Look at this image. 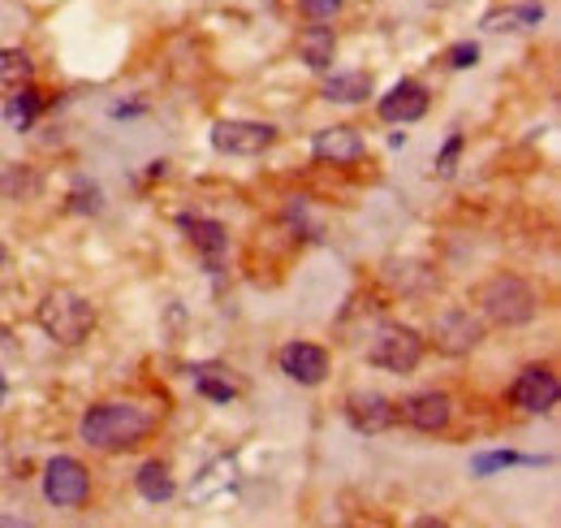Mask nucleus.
I'll return each instance as SVG.
<instances>
[{
	"instance_id": "f8f14e48",
	"label": "nucleus",
	"mask_w": 561,
	"mask_h": 528,
	"mask_svg": "<svg viewBox=\"0 0 561 528\" xmlns=\"http://www.w3.org/2000/svg\"><path fill=\"white\" fill-rule=\"evenodd\" d=\"M398 420H406L419 433H441L453 420V398L446 391H419V395H411L398 407Z\"/></svg>"
},
{
	"instance_id": "9d476101",
	"label": "nucleus",
	"mask_w": 561,
	"mask_h": 528,
	"mask_svg": "<svg viewBox=\"0 0 561 528\" xmlns=\"http://www.w3.org/2000/svg\"><path fill=\"white\" fill-rule=\"evenodd\" d=\"M277 369L294 382V386H320L329 377V351L316 343H285L277 356Z\"/></svg>"
},
{
	"instance_id": "9b49d317",
	"label": "nucleus",
	"mask_w": 561,
	"mask_h": 528,
	"mask_svg": "<svg viewBox=\"0 0 561 528\" xmlns=\"http://www.w3.org/2000/svg\"><path fill=\"white\" fill-rule=\"evenodd\" d=\"M558 377H553V369H545V364H532V369H523L519 377H514V386H510V403L514 407H523V411H553L558 407Z\"/></svg>"
},
{
	"instance_id": "c85d7f7f",
	"label": "nucleus",
	"mask_w": 561,
	"mask_h": 528,
	"mask_svg": "<svg viewBox=\"0 0 561 528\" xmlns=\"http://www.w3.org/2000/svg\"><path fill=\"white\" fill-rule=\"evenodd\" d=\"M4 398H9V382H4V373H0V407H4Z\"/></svg>"
},
{
	"instance_id": "1a4fd4ad",
	"label": "nucleus",
	"mask_w": 561,
	"mask_h": 528,
	"mask_svg": "<svg viewBox=\"0 0 561 528\" xmlns=\"http://www.w3.org/2000/svg\"><path fill=\"white\" fill-rule=\"evenodd\" d=\"M376 113H380V122H389V127H411V122H419V118L428 113V87L415 83V79H402V83H393V87L380 96Z\"/></svg>"
},
{
	"instance_id": "aec40b11",
	"label": "nucleus",
	"mask_w": 561,
	"mask_h": 528,
	"mask_svg": "<svg viewBox=\"0 0 561 528\" xmlns=\"http://www.w3.org/2000/svg\"><path fill=\"white\" fill-rule=\"evenodd\" d=\"M329 105H363L367 96H371V74H363V70H350V74H333L329 83H325V92H320Z\"/></svg>"
},
{
	"instance_id": "5701e85b",
	"label": "nucleus",
	"mask_w": 561,
	"mask_h": 528,
	"mask_svg": "<svg viewBox=\"0 0 561 528\" xmlns=\"http://www.w3.org/2000/svg\"><path fill=\"white\" fill-rule=\"evenodd\" d=\"M35 191H39V178H35L26 165L0 169V195H4V200H31Z\"/></svg>"
},
{
	"instance_id": "f03ea898",
	"label": "nucleus",
	"mask_w": 561,
	"mask_h": 528,
	"mask_svg": "<svg viewBox=\"0 0 561 528\" xmlns=\"http://www.w3.org/2000/svg\"><path fill=\"white\" fill-rule=\"evenodd\" d=\"M35 321H39V329H44L57 347H83V343L92 338V329H96V308H92L78 290L57 286V290H48V295L39 299Z\"/></svg>"
},
{
	"instance_id": "a211bd4d",
	"label": "nucleus",
	"mask_w": 561,
	"mask_h": 528,
	"mask_svg": "<svg viewBox=\"0 0 561 528\" xmlns=\"http://www.w3.org/2000/svg\"><path fill=\"white\" fill-rule=\"evenodd\" d=\"M134 490H138V499L143 503H169L173 494H178V481H173V472H169V464H160V459H147V464H138V472H134Z\"/></svg>"
},
{
	"instance_id": "f3484780",
	"label": "nucleus",
	"mask_w": 561,
	"mask_h": 528,
	"mask_svg": "<svg viewBox=\"0 0 561 528\" xmlns=\"http://www.w3.org/2000/svg\"><path fill=\"white\" fill-rule=\"evenodd\" d=\"M298 57L307 61V70H316V74H325L329 65H333V57H337V35H333V26H303L298 31Z\"/></svg>"
},
{
	"instance_id": "393cba45",
	"label": "nucleus",
	"mask_w": 561,
	"mask_h": 528,
	"mask_svg": "<svg viewBox=\"0 0 561 528\" xmlns=\"http://www.w3.org/2000/svg\"><path fill=\"white\" fill-rule=\"evenodd\" d=\"M70 213H100L105 208V195H100V187L96 182H87V178H78L74 182V191H70V204H65Z\"/></svg>"
},
{
	"instance_id": "f257e3e1",
	"label": "nucleus",
	"mask_w": 561,
	"mask_h": 528,
	"mask_svg": "<svg viewBox=\"0 0 561 528\" xmlns=\"http://www.w3.org/2000/svg\"><path fill=\"white\" fill-rule=\"evenodd\" d=\"M151 416L143 411V407H134V403H96V407H87L83 411V420H78V433H83V442L92 446V451H100V455H121V451H134L147 433H151Z\"/></svg>"
},
{
	"instance_id": "39448f33",
	"label": "nucleus",
	"mask_w": 561,
	"mask_h": 528,
	"mask_svg": "<svg viewBox=\"0 0 561 528\" xmlns=\"http://www.w3.org/2000/svg\"><path fill=\"white\" fill-rule=\"evenodd\" d=\"M44 499L57 512H78L92 499V477L74 455H52L44 464Z\"/></svg>"
},
{
	"instance_id": "c756f323",
	"label": "nucleus",
	"mask_w": 561,
	"mask_h": 528,
	"mask_svg": "<svg viewBox=\"0 0 561 528\" xmlns=\"http://www.w3.org/2000/svg\"><path fill=\"white\" fill-rule=\"evenodd\" d=\"M4 268H9V248L0 243V273H4Z\"/></svg>"
},
{
	"instance_id": "0eeeda50",
	"label": "nucleus",
	"mask_w": 561,
	"mask_h": 528,
	"mask_svg": "<svg viewBox=\"0 0 561 528\" xmlns=\"http://www.w3.org/2000/svg\"><path fill=\"white\" fill-rule=\"evenodd\" d=\"M432 343H437V351L441 356H471L479 343H484V321L479 316H471L466 308H453L446 312L437 325H432Z\"/></svg>"
},
{
	"instance_id": "7ed1b4c3",
	"label": "nucleus",
	"mask_w": 561,
	"mask_h": 528,
	"mask_svg": "<svg viewBox=\"0 0 561 528\" xmlns=\"http://www.w3.org/2000/svg\"><path fill=\"white\" fill-rule=\"evenodd\" d=\"M475 308L492 321V325H527V321H536V312H540V299H536V290L523 281V277H514V273H492L488 281H479L475 286Z\"/></svg>"
},
{
	"instance_id": "6ab92c4d",
	"label": "nucleus",
	"mask_w": 561,
	"mask_h": 528,
	"mask_svg": "<svg viewBox=\"0 0 561 528\" xmlns=\"http://www.w3.org/2000/svg\"><path fill=\"white\" fill-rule=\"evenodd\" d=\"M191 382H195L199 395L212 398V403H233V398H237V382L229 377L224 364H195V369H191Z\"/></svg>"
},
{
	"instance_id": "b1692460",
	"label": "nucleus",
	"mask_w": 561,
	"mask_h": 528,
	"mask_svg": "<svg viewBox=\"0 0 561 528\" xmlns=\"http://www.w3.org/2000/svg\"><path fill=\"white\" fill-rule=\"evenodd\" d=\"M519 464H527V468H536V464H549V459H536V455H514V451H488V455H475V477H492L497 468H519Z\"/></svg>"
},
{
	"instance_id": "4be33fe9",
	"label": "nucleus",
	"mask_w": 561,
	"mask_h": 528,
	"mask_svg": "<svg viewBox=\"0 0 561 528\" xmlns=\"http://www.w3.org/2000/svg\"><path fill=\"white\" fill-rule=\"evenodd\" d=\"M35 79V61L22 48H0V92H13Z\"/></svg>"
},
{
	"instance_id": "423d86ee",
	"label": "nucleus",
	"mask_w": 561,
	"mask_h": 528,
	"mask_svg": "<svg viewBox=\"0 0 561 528\" xmlns=\"http://www.w3.org/2000/svg\"><path fill=\"white\" fill-rule=\"evenodd\" d=\"M208 139H212V147H217L221 156H259V152H268V147L277 143V127L229 118V122H217Z\"/></svg>"
},
{
	"instance_id": "4468645a",
	"label": "nucleus",
	"mask_w": 561,
	"mask_h": 528,
	"mask_svg": "<svg viewBox=\"0 0 561 528\" xmlns=\"http://www.w3.org/2000/svg\"><path fill=\"white\" fill-rule=\"evenodd\" d=\"M44 105H48V96L35 87V83H22V87H13L9 92V100H4V109H0V118H4V127L9 131H31L35 127V118L44 113Z\"/></svg>"
},
{
	"instance_id": "cd10ccee",
	"label": "nucleus",
	"mask_w": 561,
	"mask_h": 528,
	"mask_svg": "<svg viewBox=\"0 0 561 528\" xmlns=\"http://www.w3.org/2000/svg\"><path fill=\"white\" fill-rule=\"evenodd\" d=\"M298 4H303V13H307V17H316V22L333 17L337 9H341V0H298Z\"/></svg>"
},
{
	"instance_id": "bb28decb",
	"label": "nucleus",
	"mask_w": 561,
	"mask_h": 528,
	"mask_svg": "<svg viewBox=\"0 0 561 528\" xmlns=\"http://www.w3.org/2000/svg\"><path fill=\"white\" fill-rule=\"evenodd\" d=\"M446 65L449 70H475V65H479V44H471V39L453 44L446 52Z\"/></svg>"
},
{
	"instance_id": "2eb2a0df",
	"label": "nucleus",
	"mask_w": 561,
	"mask_h": 528,
	"mask_svg": "<svg viewBox=\"0 0 561 528\" xmlns=\"http://www.w3.org/2000/svg\"><path fill=\"white\" fill-rule=\"evenodd\" d=\"M178 226L186 230V239H191V243L204 252L208 268L217 273V268H221L224 248H229V235H224L221 221H212V217H178Z\"/></svg>"
},
{
	"instance_id": "ddd939ff",
	"label": "nucleus",
	"mask_w": 561,
	"mask_h": 528,
	"mask_svg": "<svg viewBox=\"0 0 561 528\" xmlns=\"http://www.w3.org/2000/svg\"><path fill=\"white\" fill-rule=\"evenodd\" d=\"M363 152H367V143L354 127H329L312 139V156L320 165H354V160H363Z\"/></svg>"
},
{
	"instance_id": "20e7f679",
	"label": "nucleus",
	"mask_w": 561,
	"mask_h": 528,
	"mask_svg": "<svg viewBox=\"0 0 561 528\" xmlns=\"http://www.w3.org/2000/svg\"><path fill=\"white\" fill-rule=\"evenodd\" d=\"M367 360H371L376 369H385V373L406 377V373H415L419 360H424V338H419V329H411V325H380L376 338H371V347H367Z\"/></svg>"
},
{
	"instance_id": "a878e982",
	"label": "nucleus",
	"mask_w": 561,
	"mask_h": 528,
	"mask_svg": "<svg viewBox=\"0 0 561 528\" xmlns=\"http://www.w3.org/2000/svg\"><path fill=\"white\" fill-rule=\"evenodd\" d=\"M462 147H466V139H462V131H453L446 139V147L437 152V165H432V173H437V178H453V169H458V156H462Z\"/></svg>"
},
{
	"instance_id": "6e6552de",
	"label": "nucleus",
	"mask_w": 561,
	"mask_h": 528,
	"mask_svg": "<svg viewBox=\"0 0 561 528\" xmlns=\"http://www.w3.org/2000/svg\"><path fill=\"white\" fill-rule=\"evenodd\" d=\"M345 420L354 424V433H385L398 424V403L385 398L380 391H350L345 395Z\"/></svg>"
},
{
	"instance_id": "dca6fc26",
	"label": "nucleus",
	"mask_w": 561,
	"mask_h": 528,
	"mask_svg": "<svg viewBox=\"0 0 561 528\" xmlns=\"http://www.w3.org/2000/svg\"><path fill=\"white\" fill-rule=\"evenodd\" d=\"M237 485V464L221 455V459H212L199 477H195V485H191V503H217L221 494H229Z\"/></svg>"
},
{
	"instance_id": "412c9836",
	"label": "nucleus",
	"mask_w": 561,
	"mask_h": 528,
	"mask_svg": "<svg viewBox=\"0 0 561 528\" xmlns=\"http://www.w3.org/2000/svg\"><path fill=\"white\" fill-rule=\"evenodd\" d=\"M545 22V4H510V9H492L484 17L488 31H527Z\"/></svg>"
}]
</instances>
